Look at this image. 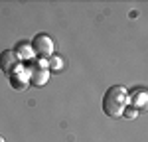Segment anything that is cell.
Masks as SVG:
<instances>
[{
  "label": "cell",
  "instance_id": "6da1fadb",
  "mask_svg": "<svg viewBox=\"0 0 148 142\" xmlns=\"http://www.w3.org/2000/svg\"><path fill=\"white\" fill-rule=\"evenodd\" d=\"M128 106V91L123 85H113L103 97V113L111 118L123 117V111Z\"/></svg>",
  "mask_w": 148,
  "mask_h": 142
},
{
  "label": "cell",
  "instance_id": "7a4b0ae2",
  "mask_svg": "<svg viewBox=\"0 0 148 142\" xmlns=\"http://www.w3.org/2000/svg\"><path fill=\"white\" fill-rule=\"evenodd\" d=\"M30 46L34 49V55L38 59H49L53 57V40L47 34H36L30 42Z\"/></svg>",
  "mask_w": 148,
  "mask_h": 142
},
{
  "label": "cell",
  "instance_id": "3957f363",
  "mask_svg": "<svg viewBox=\"0 0 148 142\" xmlns=\"http://www.w3.org/2000/svg\"><path fill=\"white\" fill-rule=\"evenodd\" d=\"M24 63L18 59V55L14 53V49H4L0 53V69L4 71L6 75H12L18 67H22Z\"/></svg>",
  "mask_w": 148,
  "mask_h": 142
},
{
  "label": "cell",
  "instance_id": "277c9868",
  "mask_svg": "<svg viewBox=\"0 0 148 142\" xmlns=\"http://www.w3.org/2000/svg\"><path fill=\"white\" fill-rule=\"evenodd\" d=\"M26 69H28V79H30V85H34V87H44V85L49 81V69L36 67L32 61H30V67H26Z\"/></svg>",
  "mask_w": 148,
  "mask_h": 142
},
{
  "label": "cell",
  "instance_id": "5b68a950",
  "mask_svg": "<svg viewBox=\"0 0 148 142\" xmlns=\"http://www.w3.org/2000/svg\"><path fill=\"white\" fill-rule=\"evenodd\" d=\"M10 77V85L16 89V91H24V89H28V85H30V79H28V69L26 67H18V69L14 71Z\"/></svg>",
  "mask_w": 148,
  "mask_h": 142
},
{
  "label": "cell",
  "instance_id": "8992f818",
  "mask_svg": "<svg viewBox=\"0 0 148 142\" xmlns=\"http://www.w3.org/2000/svg\"><path fill=\"white\" fill-rule=\"evenodd\" d=\"M14 53L18 55V59H20L22 63H30L32 59H36L34 49H32V46H30L28 42H18V44L14 46Z\"/></svg>",
  "mask_w": 148,
  "mask_h": 142
},
{
  "label": "cell",
  "instance_id": "52a82bcc",
  "mask_svg": "<svg viewBox=\"0 0 148 142\" xmlns=\"http://www.w3.org/2000/svg\"><path fill=\"white\" fill-rule=\"evenodd\" d=\"M146 91L144 89H136V91H132V93L128 95V105L134 106V109H144L146 106Z\"/></svg>",
  "mask_w": 148,
  "mask_h": 142
},
{
  "label": "cell",
  "instance_id": "ba28073f",
  "mask_svg": "<svg viewBox=\"0 0 148 142\" xmlns=\"http://www.w3.org/2000/svg\"><path fill=\"white\" fill-rule=\"evenodd\" d=\"M63 67V61H61V57H57V55H53V57L47 59V69H53V71H59Z\"/></svg>",
  "mask_w": 148,
  "mask_h": 142
},
{
  "label": "cell",
  "instance_id": "9c48e42d",
  "mask_svg": "<svg viewBox=\"0 0 148 142\" xmlns=\"http://www.w3.org/2000/svg\"><path fill=\"white\" fill-rule=\"evenodd\" d=\"M123 115H125L126 118H136V109H134V106H126L125 111H123Z\"/></svg>",
  "mask_w": 148,
  "mask_h": 142
},
{
  "label": "cell",
  "instance_id": "30bf717a",
  "mask_svg": "<svg viewBox=\"0 0 148 142\" xmlns=\"http://www.w3.org/2000/svg\"><path fill=\"white\" fill-rule=\"evenodd\" d=\"M0 142H6V138H4V136H0Z\"/></svg>",
  "mask_w": 148,
  "mask_h": 142
}]
</instances>
